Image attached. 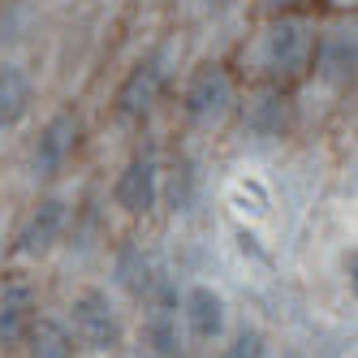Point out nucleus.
<instances>
[{
    "instance_id": "obj_12",
    "label": "nucleus",
    "mask_w": 358,
    "mask_h": 358,
    "mask_svg": "<svg viewBox=\"0 0 358 358\" xmlns=\"http://www.w3.org/2000/svg\"><path fill=\"white\" fill-rule=\"evenodd\" d=\"M31 324H35V294H31V285L13 280V285L0 289V341L27 337Z\"/></svg>"
},
{
    "instance_id": "obj_17",
    "label": "nucleus",
    "mask_w": 358,
    "mask_h": 358,
    "mask_svg": "<svg viewBox=\"0 0 358 358\" xmlns=\"http://www.w3.org/2000/svg\"><path fill=\"white\" fill-rule=\"evenodd\" d=\"M190 190H194V173H190V164H182V177H173V208H186Z\"/></svg>"
},
{
    "instance_id": "obj_10",
    "label": "nucleus",
    "mask_w": 358,
    "mask_h": 358,
    "mask_svg": "<svg viewBox=\"0 0 358 358\" xmlns=\"http://www.w3.org/2000/svg\"><path fill=\"white\" fill-rule=\"evenodd\" d=\"M242 121H246V130L250 134H259V138H276V134H285V125H289V99L280 87H259L246 104H242Z\"/></svg>"
},
{
    "instance_id": "obj_7",
    "label": "nucleus",
    "mask_w": 358,
    "mask_h": 358,
    "mask_svg": "<svg viewBox=\"0 0 358 358\" xmlns=\"http://www.w3.org/2000/svg\"><path fill=\"white\" fill-rule=\"evenodd\" d=\"M65 220H69V203L65 199H39V208L31 212V220L22 224L17 234V255H27V259H43L48 250H52L65 234Z\"/></svg>"
},
{
    "instance_id": "obj_9",
    "label": "nucleus",
    "mask_w": 358,
    "mask_h": 358,
    "mask_svg": "<svg viewBox=\"0 0 358 358\" xmlns=\"http://www.w3.org/2000/svg\"><path fill=\"white\" fill-rule=\"evenodd\" d=\"M182 320L190 328L194 341H216L224 332V320H229V306L224 298L212 289V285H194L186 298H182Z\"/></svg>"
},
{
    "instance_id": "obj_11",
    "label": "nucleus",
    "mask_w": 358,
    "mask_h": 358,
    "mask_svg": "<svg viewBox=\"0 0 358 358\" xmlns=\"http://www.w3.org/2000/svg\"><path fill=\"white\" fill-rule=\"evenodd\" d=\"M35 104V83L22 65H0V130H13V125L27 121Z\"/></svg>"
},
{
    "instance_id": "obj_5",
    "label": "nucleus",
    "mask_w": 358,
    "mask_h": 358,
    "mask_svg": "<svg viewBox=\"0 0 358 358\" xmlns=\"http://www.w3.org/2000/svg\"><path fill=\"white\" fill-rule=\"evenodd\" d=\"M113 199H117V208L130 212V216H147L151 208H156V199H160V164H156L151 151L130 156V164L121 169L117 186H113Z\"/></svg>"
},
{
    "instance_id": "obj_3",
    "label": "nucleus",
    "mask_w": 358,
    "mask_h": 358,
    "mask_svg": "<svg viewBox=\"0 0 358 358\" xmlns=\"http://www.w3.org/2000/svg\"><path fill=\"white\" fill-rule=\"evenodd\" d=\"M238 104V87H234V73L216 61H203L190 78H186V91H182V108L194 125H216L234 113Z\"/></svg>"
},
{
    "instance_id": "obj_19",
    "label": "nucleus",
    "mask_w": 358,
    "mask_h": 358,
    "mask_svg": "<svg viewBox=\"0 0 358 358\" xmlns=\"http://www.w3.org/2000/svg\"><path fill=\"white\" fill-rule=\"evenodd\" d=\"M186 5H190L194 13H216V9H224V5H234V0H186Z\"/></svg>"
},
{
    "instance_id": "obj_4",
    "label": "nucleus",
    "mask_w": 358,
    "mask_h": 358,
    "mask_svg": "<svg viewBox=\"0 0 358 358\" xmlns=\"http://www.w3.org/2000/svg\"><path fill=\"white\" fill-rule=\"evenodd\" d=\"M69 320H73V337L83 345H91L99 354L121 345V315H117V306L108 302L104 289H83L69 306Z\"/></svg>"
},
{
    "instance_id": "obj_13",
    "label": "nucleus",
    "mask_w": 358,
    "mask_h": 358,
    "mask_svg": "<svg viewBox=\"0 0 358 358\" xmlns=\"http://www.w3.org/2000/svg\"><path fill=\"white\" fill-rule=\"evenodd\" d=\"M160 280V268H156V259L143 250V246H121V255H117V285L125 289V294H134V298H143L147 302V294H151V285Z\"/></svg>"
},
{
    "instance_id": "obj_6",
    "label": "nucleus",
    "mask_w": 358,
    "mask_h": 358,
    "mask_svg": "<svg viewBox=\"0 0 358 358\" xmlns=\"http://www.w3.org/2000/svg\"><path fill=\"white\" fill-rule=\"evenodd\" d=\"M78 134H83L78 113L61 108L57 117H48V125L39 130V143H35V177H43V182L57 177L65 160L73 156V147H78Z\"/></svg>"
},
{
    "instance_id": "obj_14",
    "label": "nucleus",
    "mask_w": 358,
    "mask_h": 358,
    "mask_svg": "<svg viewBox=\"0 0 358 358\" xmlns=\"http://www.w3.org/2000/svg\"><path fill=\"white\" fill-rule=\"evenodd\" d=\"M143 341L156 358H182V328H177V311L173 306H147V320H143Z\"/></svg>"
},
{
    "instance_id": "obj_18",
    "label": "nucleus",
    "mask_w": 358,
    "mask_h": 358,
    "mask_svg": "<svg viewBox=\"0 0 358 358\" xmlns=\"http://www.w3.org/2000/svg\"><path fill=\"white\" fill-rule=\"evenodd\" d=\"M259 5H264L268 17H276V13H298L302 5H311V0H259Z\"/></svg>"
},
{
    "instance_id": "obj_1",
    "label": "nucleus",
    "mask_w": 358,
    "mask_h": 358,
    "mask_svg": "<svg viewBox=\"0 0 358 358\" xmlns=\"http://www.w3.org/2000/svg\"><path fill=\"white\" fill-rule=\"evenodd\" d=\"M315 52V27L302 13H276L259 31V69L272 78V87L294 83L298 73L311 69Z\"/></svg>"
},
{
    "instance_id": "obj_8",
    "label": "nucleus",
    "mask_w": 358,
    "mask_h": 358,
    "mask_svg": "<svg viewBox=\"0 0 358 358\" xmlns=\"http://www.w3.org/2000/svg\"><path fill=\"white\" fill-rule=\"evenodd\" d=\"M311 65L324 83L332 87H350L354 83V65H358V43H354V27L345 31H328L324 39H315V52H311Z\"/></svg>"
},
{
    "instance_id": "obj_15",
    "label": "nucleus",
    "mask_w": 358,
    "mask_h": 358,
    "mask_svg": "<svg viewBox=\"0 0 358 358\" xmlns=\"http://www.w3.org/2000/svg\"><path fill=\"white\" fill-rule=\"evenodd\" d=\"M31 354L35 358H73V337L57 320H35L31 328Z\"/></svg>"
},
{
    "instance_id": "obj_16",
    "label": "nucleus",
    "mask_w": 358,
    "mask_h": 358,
    "mask_svg": "<svg viewBox=\"0 0 358 358\" xmlns=\"http://www.w3.org/2000/svg\"><path fill=\"white\" fill-rule=\"evenodd\" d=\"M220 358H272V350H268V337H264L259 328H242L238 337L224 345Z\"/></svg>"
},
{
    "instance_id": "obj_2",
    "label": "nucleus",
    "mask_w": 358,
    "mask_h": 358,
    "mask_svg": "<svg viewBox=\"0 0 358 358\" xmlns=\"http://www.w3.org/2000/svg\"><path fill=\"white\" fill-rule=\"evenodd\" d=\"M173 61H177V52H173V43H164V48H156V52H147L130 73L121 78V87H117V117H125V121H138V117H147L151 108H156V99H160V91L169 87V73H173Z\"/></svg>"
}]
</instances>
